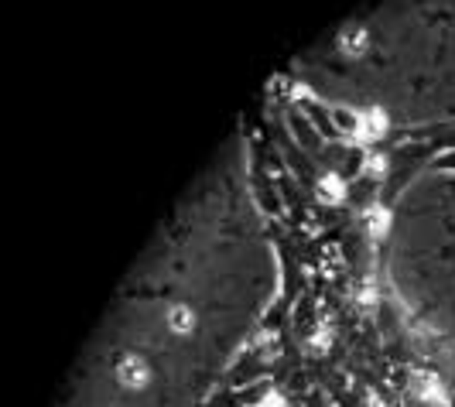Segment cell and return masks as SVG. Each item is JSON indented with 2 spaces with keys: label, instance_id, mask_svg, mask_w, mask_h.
Segmentation results:
<instances>
[{
  "label": "cell",
  "instance_id": "cell-2",
  "mask_svg": "<svg viewBox=\"0 0 455 407\" xmlns=\"http://www.w3.org/2000/svg\"><path fill=\"white\" fill-rule=\"evenodd\" d=\"M175 325H179V328H185V325H188V311H185V308H179V311H175Z\"/></svg>",
  "mask_w": 455,
  "mask_h": 407
},
{
  "label": "cell",
  "instance_id": "cell-1",
  "mask_svg": "<svg viewBox=\"0 0 455 407\" xmlns=\"http://www.w3.org/2000/svg\"><path fill=\"white\" fill-rule=\"evenodd\" d=\"M123 380H127V384H141V380H144L141 363H134V359H130V363H123Z\"/></svg>",
  "mask_w": 455,
  "mask_h": 407
}]
</instances>
